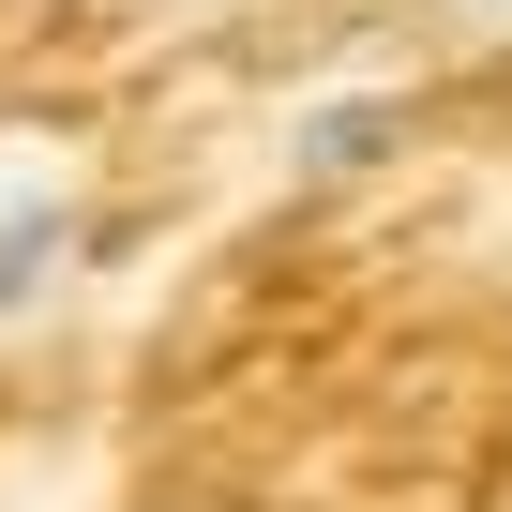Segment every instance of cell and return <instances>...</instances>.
I'll use <instances>...</instances> for the list:
<instances>
[{
	"instance_id": "cell-1",
	"label": "cell",
	"mask_w": 512,
	"mask_h": 512,
	"mask_svg": "<svg viewBox=\"0 0 512 512\" xmlns=\"http://www.w3.org/2000/svg\"><path fill=\"white\" fill-rule=\"evenodd\" d=\"M76 241H91V196L61 166H16V181H0V317H31L76 272Z\"/></svg>"
},
{
	"instance_id": "cell-2",
	"label": "cell",
	"mask_w": 512,
	"mask_h": 512,
	"mask_svg": "<svg viewBox=\"0 0 512 512\" xmlns=\"http://www.w3.org/2000/svg\"><path fill=\"white\" fill-rule=\"evenodd\" d=\"M392 121H407L392 91H332V106H302V121H287V181H302V196H317V181H362V166L392 151Z\"/></svg>"
},
{
	"instance_id": "cell-3",
	"label": "cell",
	"mask_w": 512,
	"mask_h": 512,
	"mask_svg": "<svg viewBox=\"0 0 512 512\" xmlns=\"http://www.w3.org/2000/svg\"><path fill=\"white\" fill-rule=\"evenodd\" d=\"M437 16V46H467V61H512V0H422Z\"/></svg>"
}]
</instances>
